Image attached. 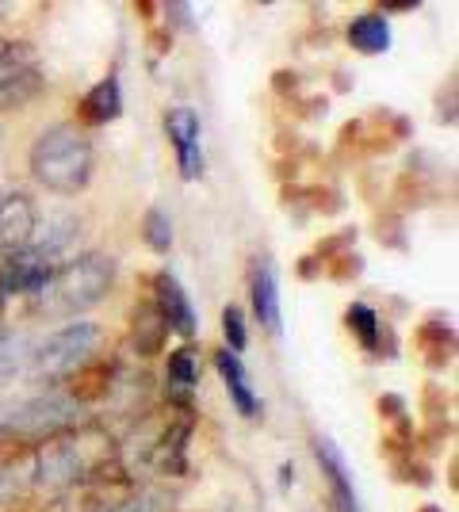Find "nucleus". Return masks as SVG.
<instances>
[{"label":"nucleus","instance_id":"9b49d317","mask_svg":"<svg viewBox=\"0 0 459 512\" xmlns=\"http://www.w3.org/2000/svg\"><path fill=\"white\" fill-rule=\"evenodd\" d=\"M314 459L326 474L329 482V501H333V512H360V497H356V486H352V474L345 455L337 451V444L329 436H314Z\"/></svg>","mask_w":459,"mask_h":512},{"label":"nucleus","instance_id":"cd10ccee","mask_svg":"<svg viewBox=\"0 0 459 512\" xmlns=\"http://www.w3.org/2000/svg\"><path fill=\"white\" fill-rule=\"evenodd\" d=\"M379 241L383 245H394V249H406V237H402V218L391 214V218H379Z\"/></svg>","mask_w":459,"mask_h":512},{"label":"nucleus","instance_id":"9d476101","mask_svg":"<svg viewBox=\"0 0 459 512\" xmlns=\"http://www.w3.org/2000/svg\"><path fill=\"white\" fill-rule=\"evenodd\" d=\"M50 272H54V264L43 253H35L31 245L20 249V253L4 256L0 260V299H8V295H35L50 279Z\"/></svg>","mask_w":459,"mask_h":512},{"label":"nucleus","instance_id":"c85d7f7f","mask_svg":"<svg viewBox=\"0 0 459 512\" xmlns=\"http://www.w3.org/2000/svg\"><path fill=\"white\" fill-rule=\"evenodd\" d=\"M379 417H387V421H406V398L383 394V398H379Z\"/></svg>","mask_w":459,"mask_h":512},{"label":"nucleus","instance_id":"39448f33","mask_svg":"<svg viewBox=\"0 0 459 512\" xmlns=\"http://www.w3.org/2000/svg\"><path fill=\"white\" fill-rule=\"evenodd\" d=\"M81 409L66 390H43V394H31V398H16V402H4V428H0V444H27V448H39L46 440L73 432L81 425Z\"/></svg>","mask_w":459,"mask_h":512},{"label":"nucleus","instance_id":"ddd939ff","mask_svg":"<svg viewBox=\"0 0 459 512\" xmlns=\"http://www.w3.org/2000/svg\"><path fill=\"white\" fill-rule=\"evenodd\" d=\"M119 115H123V85H119L115 73H108L104 81H96V85L81 96L77 119H81V130H85V127H108Z\"/></svg>","mask_w":459,"mask_h":512},{"label":"nucleus","instance_id":"f03ea898","mask_svg":"<svg viewBox=\"0 0 459 512\" xmlns=\"http://www.w3.org/2000/svg\"><path fill=\"white\" fill-rule=\"evenodd\" d=\"M115 276H119V260L111 253L92 249V253L73 256L62 268H54L50 279L31 295V310L58 321L81 318L85 310L108 299L111 287H115Z\"/></svg>","mask_w":459,"mask_h":512},{"label":"nucleus","instance_id":"2eb2a0df","mask_svg":"<svg viewBox=\"0 0 459 512\" xmlns=\"http://www.w3.org/2000/svg\"><path fill=\"white\" fill-rule=\"evenodd\" d=\"M215 367H219L222 383H226V394H230V402H234V409H238L241 417H249V421L261 417V402H257V394H253V386H249V371H245L241 356L219 348V352H215Z\"/></svg>","mask_w":459,"mask_h":512},{"label":"nucleus","instance_id":"b1692460","mask_svg":"<svg viewBox=\"0 0 459 512\" xmlns=\"http://www.w3.org/2000/svg\"><path fill=\"white\" fill-rule=\"evenodd\" d=\"M169 505H173V493L150 486V490H138L134 497H127V501H119V505H111L104 512H169Z\"/></svg>","mask_w":459,"mask_h":512},{"label":"nucleus","instance_id":"a211bd4d","mask_svg":"<svg viewBox=\"0 0 459 512\" xmlns=\"http://www.w3.org/2000/svg\"><path fill=\"white\" fill-rule=\"evenodd\" d=\"M349 46L360 54H387L391 50V23L383 12H364L349 23Z\"/></svg>","mask_w":459,"mask_h":512},{"label":"nucleus","instance_id":"393cba45","mask_svg":"<svg viewBox=\"0 0 459 512\" xmlns=\"http://www.w3.org/2000/svg\"><path fill=\"white\" fill-rule=\"evenodd\" d=\"M222 337H226V352H245V344H249V329H245V314H241V306H222Z\"/></svg>","mask_w":459,"mask_h":512},{"label":"nucleus","instance_id":"4be33fe9","mask_svg":"<svg viewBox=\"0 0 459 512\" xmlns=\"http://www.w3.org/2000/svg\"><path fill=\"white\" fill-rule=\"evenodd\" d=\"M345 325H349V333H356V341L364 344V348H379L383 321H379V314L368 302H352L349 310H345Z\"/></svg>","mask_w":459,"mask_h":512},{"label":"nucleus","instance_id":"7c9ffc66","mask_svg":"<svg viewBox=\"0 0 459 512\" xmlns=\"http://www.w3.org/2000/svg\"><path fill=\"white\" fill-rule=\"evenodd\" d=\"M0 329H4V299H0Z\"/></svg>","mask_w":459,"mask_h":512},{"label":"nucleus","instance_id":"4468645a","mask_svg":"<svg viewBox=\"0 0 459 512\" xmlns=\"http://www.w3.org/2000/svg\"><path fill=\"white\" fill-rule=\"evenodd\" d=\"M196 386H199L196 352H192V348L169 352V363H165V398H169V406H173L176 413H188V409H192Z\"/></svg>","mask_w":459,"mask_h":512},{"label":"nucleus","instance_id":"2f4dec72","mask_svg":"<svg viewBox=\"0 0 459 512\" xmlns=\"http://www.w3.org/2000/svg\"><path fill=\"white\" fill-rule=\"evenodd\" d=\"M421 512H440V509H437V505H425V509H421Z\"/></svg>","mask_w":459,"mask_h":512},{"label":"nucleus","instance_id":"f8f14e48","mask_svg":"<svg viewBox=\"0 0 459 512\" xmlns=\"http://www.w3.org/2000/svg\"><path fill=\"white\" fill-rule=\"evenodd\" d=\"M188 436H192V421H169L165 432L157 436V444L146 451V467L157 474H188Z\"/></svg>","mask_w":459,"mask_h":512},{"label":"nucleus","instance_id":"aec40b11","mask_svg":"<svg viewBox=\"0 0 459 512\" xmlns=\"http://www.w3.org/2000/svg\"><path fill=\"white\" fill-rule=\"evenodd\" d=\"M165 337H169V325L157 318L153 306H142V310L134 314V325H131V341H134V348H138V356H157Z\"/></svg>","mask_w":459,"mask_h":512},{"label":"nucleus","instance_id":"6ab92c4d","mask_svg":"<svg viewBox=\"0 0 459 512\" xmlns=\"http://www.w3.org/2000/svg\"><path fill=\"white\" fill-rule=\"evenodd\" d=\"M77 234H81V218H73V214H54V218H46L43 230H35L31 249L43 253L46 260H54L58 253H66Z\"/></svg>","mask_w":459,"mask_h":512},{"label":"nucleus","instance_id":"412c9836","mask_svg":"<svg viewBox=\"0 0 459 512\" xmlns=\"http://www.w3.org/2000/svg\"><path fill=\"white\" fill-rule=\"evenodd\" d=\"M27 352H31V341L23 333L0 329V390H8L20 379V371L27 367Z\"/></svg>","mask_w":459,"mask_h":512},{"label":"nucleus","instance_id":"7ed1b4c3","mask_svg":"<svg viewBox=\"0 0 459 512\" xmlns=\"http://www.w3.org/2000/svg\"><path fill=\"white\" fill-rule=\"evenodd\" d=\"M27 165L46 192L81 195L96 169V150L88 130H81L77 123H54L35 138Z\"/></svg>","mask_w":459,"mask_h":512},{"label":"nucleus","instance_id":"423d86ee","mask_svg":"<svg viewBox=\"0 0 459 512\" xmlns=\"http://www.w3.org/2000/svg\"><path fill=\"white\" fill-rule=\"evenodd\" d=\"M43 88L39 62L27 43H0V111L23 107Z\"/></svg>","mask_w":459,"mask_h":512},{"label":"nucleus","instance_id":"6e6552de","mask_svg":"<svg viewBox=\"0 0 459 512\" xmlns=\"http://www.w3.org/2000/svg\"><path fill=\"white\" fill-rule=\"evenodd\" d=\"M39 230V211L35 199L27 192H4L0 195V260L20 253L31 245V237Z\"/></svg>","mask_w":459,"mask_h":512},{"label":"nucleus","instance_id":"dca6fc26","mask_svg":"<svg viewBox=\"0 0 459 512\" xmlns=\"http://www.w3.org/2000/svg\"><path fill=\"white\" fill-rule=\"evenodd\" d=\"M249 295H253V310L268 333H280V283H276V268L268 260H257L253 279H249Z\"/></svg>","mask_w":459,"mask_h":512},{"label":"nucleus","instance_id":"c756f323","mask_svg":"<svg viewBox=\"0 0 459 512\" xmlns=\"http://www.w3.org/2000/svg\"><path fill=\"white\" fill-rule=\"evenodd\" d=\"M318 268H322V260H314V256H303V264H299V276H314V272H318Z\"/></svg>","mask_w":459,"mask_h":512},{"label":"nucleus","instance_id":"f257e3e1","mask_svg":"<svg viewBox=\"0 0 459 512\" xmlns=\"http://www.w3.org/2000/svg\"><path fill=\"white\" fill-rule=\"evenodd\" d=\"M108 467H119L115 444L92 425H77L73 432L31 448V482L39 493H66L88 478H104Z\"/></svg>","mask_w":459,"mask_h":512},{"label":"nucleus","instance_id":"a878e982","mask_svg":"<svg viewBox=\"0 0 459 512\" xmlns=\"http://www.w3.org/2000/svg\"><path fill=\"white\" fill-rule=\"evenodd\" d=\"M352 241H356V226H352V230H341V234H329L326 241H318V249H314L310 256L322 260V264H329V260H337L345 249H352Z\"/></svg>","mask_w":459,"mask_h":512},{"label":"nucleus","instance_id":"1a4fd4ad","mask_svg":"<svg viewBox=\"0 0 459 512\" xmlns=\"http://www.w3.org/2000/svg\"><path fill=\"white\" fill-rule=\"evenodd\" d=\"M153 310H157V318L165 321L173 333L196 337V329H199L196 306H192L188 291L180 287V279H176L173 272H157V276H153Z\"/></svg>","mask_w":459,"mask_h":512},{"label":"nucleus","instance_id":"f3484780","mask_svg":"<svg viewBox=\"0 0 459 512\" xmlns=\"http://www.w3.org/2000/svg\"><path fill=\"white\" fill-rule=\"evenodd\" d=\"M31 493H35V482H31V451H23L16 459H4L0 463V509L27 505Z\"/></svg>","mask_w":459,"mask_h":512},{"label":"nucleus","instance_id":"5701e85b","mask_svg":"<svg viewBox=\"0 0 459 512\" xmlns=\"http://www.w3.org/2000/svg\"><path fill=\"white\" fill-rule=\"evenodd\" d=\"M142 241L150 245L153 253H169L173 249V218L161 207H150L146 218H142Z\"/></svg>","mask_w":459,"mask_h":512},{"label":"nucleus","instance_id":"bb28decb","mask_svg":"<svg viewBox=\"0 0 459 512\" xmlns=\"http://www.w3.org/2000/svg\"><path fill=\"white\" fill-rule=\"evenodd\" d=\"M326 268H329V276L345 283V279H356L360 272H364V256H360V253H341L337 260H329Z\"/></svg>","mask_w":459,"mask_h":512},{"label":"nucleus","instance_id":"0eeeda50","mask_svg":"<svg viewBox=\"0 0 459 512\" xmlns=\"http://www.w3.org/2000/svg\"><path fill=\"white\" fill-rule=\"evenodd\" d=\"M165 134L176 150V169L184 180H196L203 176V142H199V115L192 107H169L165 111Z\"/></svg>","mask_w":459,"mask_h":512},{"label":"nucleus","instance_id":"20e7f679","mask_svg":"<svg viewBox=\"0 0 459 512\" xmlns=\"http://www.w3.org/2000/svg\"><path fill=\"white\" fill-rule=\"evenodd\" d=\"M100 344H104V329L96 325V321H66L62 329H54V333H46L39 344H31V352H27V375L35 379V383H46L50 390H58V386L73 379L81 367L88 363H96V352H100Z\"/></svg>","mask_w":459,"mask_h":512}]
</instances>
